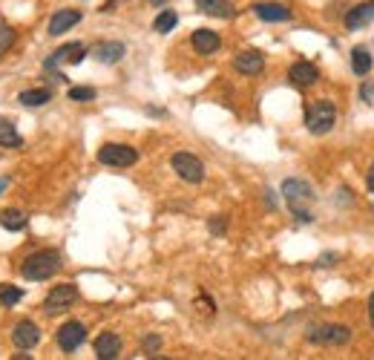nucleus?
<instances>
[{
	"label": "nucleus",
	"mask_w": 374,
	"mask_h": 360,
	"mask_svg": "<svg viewBox=\"0 0 374 360\" xmlns=\"http://www.w3.org/2000/svg\"><path fill=\"white\" fill-rule=\"evenodd\" d=\"M282 196L300 222H314V188L305 179H285Z\"/></svg>",
	"instance_id": "f257e3e1"
},
{
	"label": "nucleus",
	"mask_w": 374,
	"mask_h": 360,
	"mask_svg": "<svg viewBox=\"0 0 374 360\" xmlns=\"http://www.w3.org/2000/svg\"><path fill=\"white\" fill-rule=\"evenodd\" d=\"M58 268H61V254L55 248H43V251H35L23 259L21 274L32 283H43V280H50V277H55Z\"/></svg>",
	"instance_id": "f03ea898"
},
{
	"label": "nucleus",
	"mask_w": 374,
	"mask_h": 360,
	"mask_svg": "<svg viewBox=\"0 0 374 360\" xmlns=\"http://www.w3.org/2000/svg\"><path fill=\"white\" fill-rule=\"evenodd\" d=\"M334 124H337V107H334V101H329V98H320V101H314L311 107L305 110V127H308V133L325 136Z\"/></svg>",
	"instance_id": "7ed1b4c3"
},
{
	"label": "nucleus",
	"mask_w": 374,
	"mask_h": 360,
	"mask_svg": "<svg viewBox=\"0 0 374 360\" xmlns=\"http://www.w3.org/2000/svg\"><path fill=\"white\" fill-rule=\"evenodd\" d=\"M351 340V329L343 323H322L308 329V343H317V346H346Z\"/></svg>",
	"instance_id": "20e7f679"
},
{
	"label": "nucleus",
	"mask_w": 374,
	"mask_h": 360,
	"mask_svg": "<svg viewBox=\"0 0 374 360\" xmlns=\"http://www.w3.org/2000/svg\"><path fill=\"white\" fill-rule=\"evenodd\" d=\"M98 161H101V165H107V168H133L138 161V150H136V147H129V144L110 141V144H104L98 150Z\"/></svg>",
	"instance_id": "39448f33"
},
{
	"label": "nucleus",
	"mask_w": 374,
	"mask_h": 360,
	"mask_svg": "<svg viewBox=\"0 0 374 360\" xmlns=\"http://www.w3.org/2000/svg\"><path fill=\"white\" fill-rule=\"evenodd\" d=\"M170 165H173V170L178 173V179H185L187 185H199V182H205V165H202L199 156L185 153V150H182V153H173Z\"/></svg>",
	"instance_id": "423d86ee"
},
{
	"label": "nucleus",
	"mask_w": 374,
	"mask_h": 360,
	"mask_svg": "<svg viewBox=\"0 0 374 360\" xmlns=\"http://www.w3.org/2000/svg\"><path fill=\"white\" fill-rule=\"evenodd\" d=\"M75 300H78V288L72 283H61V286H55L50 294H46L43 312L46 314H61V312H67Z\"/></svg>",
	"instance_id": "0eeeda50"
},
{
	"label": "nucleus",
	"mask_w": 374,
	"mask_h": 360,
	"mask_svg": "<svg viewBox=\"0 0 374 360\" xmlns=\"http://www.w3.org/2000/svg\"><path fill=\"white\" fill-rule=\"evenodd\" d=\"M87 58V46L84 43H63L61 49H55V52L43 61L46 70H58L61 63H81Z\"/></svg>",
	"instance_id": "6e6552de"
},
{
	"label": "nucleus",
	"mask_w": 374,
	"mask_h": 360,
	"mask_svg": "<svg viewBox=\"0 0 374 360\" xmlns=\"http://www.w3.org/2000/svg\"><path fill=\"white\" fill-rule=\"evenodd\" d=\"M84 340H87V326L78 323V320L63 323L61 329H58V346H61L63 352H75Z\"/></svg>",
	"instance_id": "1a4fd4ad"
},
{
	"label": "nucleus",
	"mask_w": 374,
	"mask_h": 360,
	"mask_svg": "<svg viewBox=\"0 0 374 360\" xmlns=\"http://www.w3.org/2000/svg\"><path fill=\"white\" fill-rule=\"evenodd\" d=\"M12 343L18 349H23V352L35 349L38 343H41V329L32 320H21L18 326H14V332H12Z\"/></svg>",
	"instance_id": "9d476101"
},
{
	"label": "nucleus",
	"mask_w": 374,
	"mask_h": 360,
	"mask_svg": "<svg viewBox=\"0 0 374 360\" xmlns=\"http://www.w3.org/2000/svg\"><path fill=\"white\" fill-rule=\"evenodd\" d=\"M288 78H291V84L305 90V87H314L317 81H320V70L314 67V63H308V61H297L294 67L288 70Z\"/></svg>",
	"instance_id": "9b49d317"
},
{
	"label": "nucleus",
	"mask_w": 374,
	"mask_h": 360,
	"mask_svg": "<svg viewBox=\"0 0 374 360\" xmlns=\"http://www.w3.org/2000/svg\"><path fill=\"white\" fill-rule=\"evenodd\" d=\"M233 67L242 72V75H259L265 70V55L256 52V49H245L233 58Z\"/></svg>",
	"instance_id": "f8f14e48"
},
{
	"label": "nucleus",
	"mask_w": 374,
	"mask_h": 360,
	"mask_svg": "<svg viewBox=\"0 0 374 360\" xmlns=\"http://www.w3.org/2000/svg\"><path fill=\"white\" fill-rule=\"evenodd\" d=\"M193 49H196L199 55H214L216 49L222 46V38H219V32L214 29H196L193 32V38H190Z\"/></svg>",
	"instance_id": "ddd939ff"
},
{
	"label": "nucleus",
	"mask_w": 374,
	"mask_h": 360,
	"mask_svg": "<svg viewBox=\"0 0 374 360\" xmlns=\"http://www.w3.org/2000/svg\"><path fill=\"white\" fill-rule=\"evenodd\" d=\"M196 9L202 14H210V18H222V21H233L236 9L231 0H196Z\"/></svg>",
	"instance_id": "4468645a"
},
{
	"label": "nucleus",
	"mask_w": 374,
	"mask_h": 360,
	"mask_svg": "<svg viewBox=\"0 0 374 360\" xmlns=\"http://www.w3.org/2000/svg\"><path fill=\"white\" fill-rule=\"evenodd\" d=\"M374 21V0H366V3H357L354 9L346 12V26L354 32V29H363Z\"/></svg>",
	"instance_id": "2eb2a0df"
},
{
	"label": "nucleus",
	"mask_w": 374,
	"mask_h": 360,
	"mask_svg": "<svg viewBox=\"0 0 374 360\" xmlns=\"http://www.w3.org/2000/svg\"><path fill=\"white\" fill-rule=\"evenodd\" d=\"M95 354L101 360H116L121 354V337L116 332H104L95 337Z\"/></svg>",
	"instance_id": "dca6fc26"
},
{
	"label": "nucleus",
	"mask_w": 374,
	"mask_h": 360,
	"mask_svg": "<svg viewBox=\"0 0 374 360\" xmlns=\"http://www.w3.org/2000/svg\"><path fill=\"white\" fill-rule=\"evenodd\" d=\"M75 23H81V12L78 9H58L50 21V35H63V32H70Z\"/></svg>",
	"instance_id": "f3484780"
},
{
	"label": "nucleus",
	"mask_w": 374,
	"mask_h": 360,
	"mask_svg": "<svg viewBox=\"0 0 374 360\" xmlns=\"http://www.w3.org/2000/svg\"><path fill=\"white\" fill-rule=\"evenodd\" d=\"M92 55H95V61H98V63H118L127 55V46L121 41H107V43L95 46Z\"/></svg>",
	"instance_id": "a211bd4d"
},
{
	"label": "nucleus",
	"mask_w": 374,
	"mask_h": 360,
	"mask_svg": "<svg viewBox=\"0 0 374 360\" xmlns=\"http://www.w3.org/2000/svg\"><path fill=\"white\" fill-rule=\"evenodd\" d=\"M256 18L259 21H268V23H282V21H291V9L282 6V3H256L253 6Z\"/></svg>",
	"instance_id": "6ab92c4d"
},
{
	"label": "nucleus",
	"mask_w": 374,
	"mask_h": 360,
	"mask_svg": "<svg viewBox=\"0 0 374 360\" xmlns=\"http://www.w3.org/2000/svg\"><path fill=\"white\" fill-rule=\"evenodd\" d=\"M0 147H9V150H18V147H23V136L18 133L14 121H9L3 116H0Z\"/></svg>",
	"instance_id": "aec40b11"
},
{
	"label": "nucleus",
	"mask_w": 374,
	"mask_h": 360,
	"mask_svg": "<svg viewBox=\"0 0 374 360\" xmlns=\"http://www.w3.org/2000/svg\"><path fill=\"white\" fill-rule=\"evenodd\" d=\"M18 101L23 107H43V104H50L52 101V90H46V87H35V90H23L18 95Z\"/></svg>",
	"instance_id": "412c9836"
},
{
	"label": "nucleus",
	"mask_w": 374,
	"mask_h": 360,
	"mask_svg": "<svg viewBox=\"0 0 374 360\" xmlns=\"http://www.w3.org/2000/svg\"><path fill=\"white\" fill-rule=\"evenodd\" d=\"M371 52H368V49L366 46H354L351 49V70H354V75H368L371 72Z\"/></svg>",
	"instance_id": "4be33fe9"
},
{
	"label": "nucleus",
	"mask_w": 374,
	"mask_h": 360,
	"mask_svg": "<svg viewBox=\"0 0 374 360\" xmlns=\"http://www.w3.org/2000/svg\"><path fill=\"white\" fill-rule=\"evenodd\" d=\"M0 225H3L6 231H23V228H26V214H23V210L9 208V210L0 214Z\"/></svg>",
	"instance_id": "5701e85b"
},
{
	"label": "nucleus",
	"mask_w": 374,
	"mask_h": 360,
	"mask_svg": "<svg viewBox=\"0 0 374 360\" xmlns=\"http://www.w3.org/2000/svg\"><path fill=\"white\" fill-rule=\"evenodd\" d=\"M176 23H178V14H176L173 9H165V12H161L158 18L153 21V32H158V35H167V32L176 29Z\"/></svg>",
	"instance_id": "b1692460"
},
{
	"label": "nucleus",
	"mask_w": 374,
	"mask_h": 360,
	"mask_svg": "<svg viewBox=\"0 0 374 360\" xmlns=\"http://www.w3.org/2000/svg\"><path fill=\"white\" fill-rule=\"evenodd\" d=\"M23 300V291L21 288H14V286H0V303H3L6 308H12L14 303H21Z\"/></svg>",
	"instance_id": "393cba45"
},
{
	"label": "nucleus",
	"mask_w": 374,
	"mask_h": 360,
	"mask_svg": "<svg viewBox=\"0 0 374 360\" xmlns=\"http://www.w3.org/2000/svg\"><path fill=\"white\" fill-rule=\"evenodd\" d=\"M95 92L92 87H72L70 90V101H78V104H87V101H95Z\"/></svg>",
	"instance_id": "a878e982"
},
{
	"label": "nucleus",
	"mask_w": 374,
	"mask_h": 360,
	"mask_svg": "<svg viewBox=\"0 0 374 360\" xmlns=\"http://www.w3.org/2000/svg\"><path fill=\"white\" fill-rule=\"evenodd\" d=\"M14 38H18V35H14V29H12V26H0V58H3V55L9 52V49H12Z\"/></svg>",
	"instance_id": "bb28decb"
},
{
	"label": "nucleus",
	"mask_w": 374,
	"mask_h": 360,
	"mask_svg": "<svg viewBox=\"0 0 374 360\" xmlns=\"http://www.w3.org/2000/svg\"><path fill=\"white\" fill-rule=\"evenodd\" d=\"M141 349H144V354L156 357V352L161 349V337H158V334H150V337H144V340H141Z\"/></svg>",
	"instance_id": "cd10ccee"
},
{
	"label": "nucleus",
	"mask_w": 374,
	"mask_h": 360,
	"mask_svg": "<svg viewBox=\"0 0 374 360\" xmlns=\"http://www.w3.org/2000/svg\"><path fill=\"white\" fill-rule=\"evenodd\" d=\"M207 228H210V234H214V237H222L225 231H227V217H214V219H210L207 222Z\"/></svg>",
	"instance_id": "c85d7f7f"
},
{
	"label": "nucleus",
	"mask_w": 374,
	"mask_h": 360,
	"mask_svg": "<svg viewBox=\"0 0 374 360\" xmlns=\"http://www.w3.org/2000/svg\"><path fill=\"white\" fill-rule=\"evenodd\" d=\"M334 259H337V254H322V257L317 259V266H322V268H329V266H334Z\"/></svg>",
	"instance_id": "c756f323"
},
{
	"label": "nucleus",
	"mask_w": 374,
	"mask_h": 360,
	"mask_svg": "<svg viewBox=\"0 0 374 360\" xmlns=\"http://www.w3.org/2000/svg\"><path fill=\"white\" fill-rule=\"evenodd\" d=\"M366 185H368V190L374 193V161H371V168H368V176H366Z\"/></svg>",
	"instance_id": "7c9ffc66"
},
{
	"label": "nucleus",
	"mask_w": 374,
	"mask_h": 360,
	"mask_svg": "<svg viewBox=\"0 0 374 360\" xmlns=\"http://www.w3.org/2000/svg\"><path fill=\"white\" fill-rule=\"evenodd\" d=\"M368 320H371V329H374V291H371V297H368Z\"/></svg>",
	"instance_id": "2f4dec72"
},
{
	"label": "nucleus",
	"mask_w": 374,
	"mask_h": 360,
	"mask_svg": "<svg viewBox=\"0 0 374 360\" xmlns=\"http://www.w3.org/2000/svg\"><path fill=\"white\" fill-rule=\"evenodd\" d=\"M360 95H363V98H371V87H368V84H366V87H363V90H360Z\"/></svg>",
	"instance_id": "473e14b6"
},
{
	"label": "nucleus",
	"mask_w": 374,
	"mask_h": 360,
	"mask_svg": "<svg viewBox=\"0 0 374 360\" xmlns=\"http://www.w3.org/2000/svg\"><path fill=\"white\" fill-rule=\"evenodd\" d=\"M9 185V179H0V193H3V188Z\"/></svg>",
	"instance_id": "72a5a7b5"
},
{
	"label": "nucleus",
	"mask_w": 374,
	"mask_h": 360,
	"mask_svg": "<svg viewBox=\"0 0 374 360\" xmlns=\"http://www.w3.org/2000/svg\"><path fill=\"white\" fill-rule=\"evenodd\" d=\"M150 3H156V6H161V3H165V0H150Z\"/></svg>",
	"instance_id": "f704fd0d"
}]
</instances>
